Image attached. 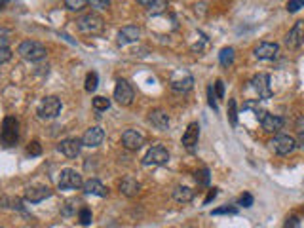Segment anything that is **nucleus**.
<instances>
[{
  "mask_svg": "<svg viewBox=\"0 0 304 228\" xmlns=\"http://www.w3.org/2000/svg\"><path fill=\"white\" fill-rule=\"evenodd\" d=\"M17 53L27 61H42L46 57V48L37 42V40H25L19 44V48H17Z\"/></svg>",
  "mask_w": 304,
  "mask_h": 228,
  "instance_id": "obj_1",
  "label": "nucleus"
},
{
  "mask_svg": "<svg viewBox=\"0 0 304 228\" xmlns=\"http://www.w3.org/2000/svg\"><path fill=\"white\" fill-rule=\"evenodd\" d=\"M19 139V122L13 116H6L2 124V132H0V143L4 146H13Z\"/></svg>",
  "mask_w": 304,
  "mask_h": 228,
  "instance_id": "obj_2",
  "label": "nucleus"
},
{
  "mask_svg": "<svg viewBox=\"0 0 304 228\" xmlns=\"http://www.w3.org/2000/svg\"><path fill=\"white\" fill-rule=\"evenodd\" d=\"M76 23H78V29H80L84 35H99V33H103V29H105V21H103V17L97 15V13L82 15Z\"/></svg>",
  "mask_w": 304,
  "mask_h": 228,
  "instance_id": "obj_3",
  "label": "nucleus"
},
{
  "mask_svg": "<svg viewBox=\"0 0 304 228\" xmlns=\"http://www.w3.org/2000/svg\"><path fill=\"white\" fill-rule=\"evenodd\" d=\"M268 144H270V148H272L276 154H280V156H289V154L295 152V148H297V141H295V137L285 135V133L276 135V137H274Z\"/></svg>",
  "mask_w": 304,
  "mask_h": 228,
  "instance_id": "obj_4",
  "label": "nucleus"
},
{
  "mask_svg": "<svg viewBox=\"0 0 304 228\" xmlns=\"http://www.w3.org/2000/svg\"><path fill=\"white\" fill-rule=\"evenodd\" d=\"M168 160H170L168 148L162 146V144H154V146L148 148V152L143 158V166H146V168H150V166H164V164H168Z\"/></svg>",
  "mask_w": 304,
  "mask_h": 228,
  "instance_id": "obj_5",
  "label": "nucleus"
},
{
  "mask_svg": "<svg viewBox=\"0 0 304 228\" xmlns=\"http://www.w3.org/2000/svg\"><path fill=\"white\" fill-rule=\"evenodd\" d=\"M80 186H84L82 175L76 169H63L59 177V188L61 190H78Z\"/></svg>",
  "mask_w": 304,
  "mask_h": 228,
  "instance_id": "obj_6",
  "label": "nucleus"
},
{
  "mask_svg": "<svg viewBox=\"0 0 304 228\" xmlns=\"http://www.w3.org/2000/svg\"><path fill=\"white\" fill-rule=\"evenodd\" d=\"M59 112H61V101L53 95L42 99V103H40V107H38V116H40L42 120H51V118H55Z\"/></svg>",
  "mask_w": 304,
  "mask_h": 228,
  "instance_id": "obj_7",
  "label": "nucleus"
},
{
  "mask_svg": "<svg viewBox=\"0 0 304 228\" xmlns=\"http://www.w3.org/2000/svg\"><path fill=\"white\" fill-rule=\"evenodd\" d=\"M251 88L259 93V99H270L272 97V88H270V76L266 72H259L251 78Z\"/></svg>",
  "mask_w": 304,
  "mask_h": 228,
  "instance_id": "obj_8",
  "label": "nucleus"
},
{
  "mask_svg": "<svg viewBox=\"0 0 304 228\" xmlns=\"http://www.w3.org/2000/svg\"><path fill=\"white\" fill-rule=\"evenodd\" d=\"M114 99H116V103L122 105V107L131 105V101H133V88L130 86L128 80H118V82H116V88H114Z\"/></svg>",
  "mask_w": 304,
  "mask_h": 228,
  "instance_id": "obj_9",
  "label": "nucleus"
},
{
  "mask_svg": "<svg viewBox=\"0 0 304 228\" xmlns=\"http://www.w3.org/2000/svg\"><path fill=\"white\" fill-rule=\"evenodd\" d=\"M257 59L261 61H274L280 53V46L276 42H261L255 49H253Z\"/></svg>",
  "mask_w": 304,
  "mask_h": 228,
  "instance_id": "obj_10",
  "label": "nucleus"
},
{
  "mask_svg": "<svg viewBox=\"0 0 304 228\" xmlns=\"http://www.w3.org/2000/svg\"><path fill=\"white\" fill-rule=\"evenodd\" d=\"M285 46L287 48H299L304 42V21H297L293 29L285 35Z\"/></svg>",
  "mask_w": 304,
  "mask_h": 228,
  "instance_id": "obj_11",
  "label": "nucleus"
},
{
  "mask_svg": "<svg viewBox=\"0 0 304 228\" xmlns=\"http://www.w3.org/2000/svg\"><path fill=\"white\" fill-rule=\"evenodd\" d=\"M122 144L128 150H139L145 144V137H143V133L135 132V130H128V132L122 133Z\"/></svg>",
  "mask_w": 304,
  "mask_h": 228,
  "instance_id": "obj_12",
  "label": "nucleus"
},
{
  "mask_svg": "<svg viewBox=\"0 0 304 228\" xmlns=\"http://www.w3.org/2000/svg\"><path fill=\"white\" fill-rule=\"evenodd\" d=\"M103 139H105V132H103L99 126H93V128H89V130L84 133L82 144H84V146H89V148H95V146H99V144L103 143Z\"/></svg>",
  "mask_w": 304,
  "mask_h": 228,
  "instance_id": "obj_13",
  "label": "nucleus"
},
{
  "mask_svg": "<svg viewBox=\"0 0 304 228\" xmlns=\"http://www.w3.org/2000/svg\"><path fill=\"white\" fill-rule=\"evenodd\" d=\"M80 148H82V141L78 139H63L57 146V150L67 158H76L80 154Z\"/></svg>",
  "mask_w": 304,
  "mask_h": 228,
  "instance_id": "obj_14",
  "label": "nucleus"
},
{
  "mask_svg": "<svg viewBox=\"0 0 304 228\" xmlns=\"http://www.w3.org/2000/svg\"><path fill=\"white\" fill-rule=\"evenodd\" d=\"M139 38H141V29L135 27V25H128V27L120 29V33H118V44L126 46V44L137 42Z\"/></svg>",
  "mask_w": 304,
  "mask_h": 228,
  "instance_id": "obj_15",
  "label": "nucleus"
},
{
  "mask_svg": "<svg viewBox=\"0 0 304 228\" xmlns=\"http://www.w3.org/2000/svg\"><path fill=\"white\" fill-rule=\"evenodd\" d=\"M148 122L152 124V128H156L158 132H166L168 128H170V116H168V112H164V110H150V114H148Z\"/></svg>",
  "mask_w": 304,
  "mask_h": 228,
  "instance_id": "obj_16",
  "label": "nucleus"
},
{
  "mask_svg": "<svg viewBox=\"0 0 304 228\" xmlns=\"http://www.w3.org/2000/svg\"><path fill=\"white\" fill-rule=\"evenodd\" d=\"M198 139H200V126H198V122H192L182 135V146H186L188 150H194Z\"/></svg>",
  "mask_w": 304,
  "mask_h": 228,
  "instance_id": "obj_17",
  "label": "nucleus"
},
{
  "mask_svg": "<svg viewBox=\"0 0 304 228\" xmlns=\"http://www.w3.org/2000/svg\"><path fill=\"white\" fill-rule=\"evenodd\" d=\"M283 124H285V120L281 118V116H278V114H268L261 120V126H262V130L266 133H278L283 128Z\"/></svg>",
  "mask_w": 304,
  "mask_h": 228,
  "instance_id": "obj_18",
  "label": "nucleus"
},
{
  "mask_svg": "<svg viewBox=\"0 0 304 228\" xmlns=\"http://www.w3.org/2000/svg\"><path fill=\"white\" fill-rule=\"evenodd\" d=\"M51 194L53 192H51V188H48V186H37V188H29L25 192V200L31 202V204H38V202L49 198Z\"/></svg>",
  "mask_w": 304,
  "mask_h": 228,
  "instance_id": "obj_19",
  "label": "nucleus"
},
{
  "mask_svg": "<svg viewBox=\"0 0 304 228\" xmlns=\"http://www.w3.org/2000/svg\"><path fill=\"white\" fill-rule=\"evenodd\" d=\"M192 86H194V78H192L190 74H184L182 78H173V80H171V90L177 91V93H186V91H190Z\"/></svg>",
  "mask_w": 304,
  "mask_h": 228,
  "instance_id": "obj_20",
  "label": "nucleus"
},
{
  "mask_svg": "<svg viewBox=\"0 0 304 228\" xmlns=\"http://www.w3.org/2000/svg\"><path fill=\"white\" fill-rule=\"evenodd\" d=\"M84 192L86 194H93V196H99V198H105L107 194H109V190H107V186L101 182V181L97 179H89L84 182Z\"/></svg>",
  "mask_w": 304,
  "mask_h": 228,
  "instance_id": "obj_21",
  "label": "nucleus"
},
{
  "mask_svg": "<svg viewBox=\"0 0 304 228\" xmlns=\"http://www.w3.org/2000/svg\"><path fill=\"white\" fill-rule=\"evenodd\" d=\"M139 190H141V184L137 182V179H133V177H126V179H122L120 192L124 194V196H128V198H133V196H137V194H139Z\"/></svg>",
  "mask_w": 304,
  "mask_h": 228,
  "instance_id": "obj_22",
  "label": "nucleus"
},
{
  "mask_svg": "<svg viewBox=\"0 0 304 228\" xmlns=\"http://www.w3.org/2000/svg\"><path fill=\"white\" fill-rule=\"evenodd\" d=\"M192 198H194V190L190 186H177L173 190V200L179 204H188L192 202Z\"/></svg>",
  "mask_w": 304,
  "mask_h": 228,
  "instance_id": "obj_23",
  "label": "nucleus"
},
{
  "mask_svg": "<svg viewBox=\"0 0 304 228\" xmlns=\"http://www.w3.org/2000/svg\"><path fill=\"white\" fill-rule=\"evenodd\" d=\"M219 61L222 67H230L234 63V48H222L219 53Z\"/></svg>",
  "mask_w": 304,
  "mask_h": 228,
  "instance_id": "obj_24",
  "label": "nucleus"
},
{
  "mask_svg": "<svg viewBox=\"0 0 304 228\" xmlns=\"http://www.w3.org/2000/svg\"><path fill=\"white\" fill-rule=\"evenodd\" d=\"M166 8H168V0H154L148 6V15H160L166 12Z\"/></svg>",
  "mask_w": 304,
  "mask_h": 228,
  "instance_id": "obj_25",
  "label": "nucleus"
},
{
  "mask_svg": "<svg viewBox=\"0 0 304 228\" xmlns=\"http://www.w3.org/2000/svg\"><path fill=\"white\" fill-rule=\"evenodd\" d=\"M228 120L230 124L236 128L238 126V105H236V99H228Z\"/></svg>",
  "mask_w": 304,
  "mask_h": 228,
  "instance_id": "obj_26",
  "label": "nucleus"
},
{
  "mask_svg": "<svg viewBox=\"0 0 304 228\" xmlns=\"http://www.w3.org/2000/svg\"><path fill=\"white\" fill-rule=\"evenodd\" d=\"M97 84H99V76L97 72H87V76H86V91H95L97 90Z\"/></svg>",
  "mask_w": 304,
  "mask_h": 228,
  "instance_id": "obj_27",
  "label": "nucleus"
},
{
  "mask_svg": "<svg viewBox=\"0 0 304 228\" xmlns=\"http://www.w3.org/2000/svg\"><path fill=\"white\" fill-rule=\"evenodd\" d=\"M207 103L213 110H219V105H217V95H215V90L213 86H207Z\"/></svg>",
  "mask_w": 304,
  "mask_h": 228,
  "instance_id": "obj_28",
  "label": "nucleus"
},
{
  "mask_svg": "<svg viewBox=\"0 0 304 228\" xmlns=\"http://www.w3.org/2000/svg\"><path fill=\"white\" fill-rule=\"evenodd\" d=\"M238 213V207L234 205H224V207H219V209H213L211 215H236Z\"/></svg>",
  "mask_w": 304,
  "mask_h": 228,
  "instance_id": "obj_29",
  "label": "nucleus"
},
{
  "mask_svg": "<svg viewBox=\"0 0 304 228\" xmlns=\"http://www.w3.org/2000/svg\"><path fill=\"white\" fill-rule=\"evenodd\" d=\"M109 107H110V101L107 97H95V99H93V108L99 110V112H101V110H107Z\"/></svg>",
  "mask_w": 304,
  "mask_h": 228,
  "instance_id": "obj_30",
  "label": "nucleus"
},
{
  "mask_svg": "<svg viewBox=\"0 0 304 228\" xmlns=\"http://www.w3.org/2000/svg\"><path fill=\"white\" fill-rule=\"evenodd\" d=\"M86 4H87V0H65V6H67L69 10H73V12L82 10Z\"/></svg>",
  "mask_w": 304,
  "mask_h": 228,
  "instance_id": "obj_31",
  "label": "nucleus"
},
{
  "mask_svg": "<svg viewBox=\"0 0 304 228\" xmlns=\"http://www.w3.org/2000/svg\"><path fill=\"white\" fill-rule=\"evenodd\" d=\"M78 219H80V223H82V225H89L93 217H91V211H89L87 207H82V209L78 211Z\"/></svg>",
  "mask_w": 304,
  "mask_h": 228,
  "instance_id": "obj_32",
  "label": "nucleus"
},
{
  "mask_svg": "<svg viewBox=\"0 0 304 228\" xmlns=\"http://www.w3.org/2000/svg\"><path fill=\"white\" fill-rule=\"evenodd\" d=\"M87 4H89L93 10H107L110 6V0H87Z\"/></svg>",
  "mask_w": 304,
  "mask_h": 228,
  "instance_id": "obj_33",
  "label": "nucleus"
},
{
  "mask_svg": "<svg viewBox=\"0 0 304 228\" xmlns=\"http://www.w3.org/2000/svg\"><path fill=\"white\" fill-rule=\"evenodd\" d=\"M196 181H198L200 184H209V169L204 168V169H200V171H196Z\"/></svg>",
  "mask_w": 304,
  "mask_h": 228,
  "instance_id": "obj_34",
  "label": "nucleus"
},
{
  "mask_svg": "<svg viewBox=\"0 0 304 228\" xmlns=\"http://www.w3.org/2000/svg\"><path fill=\"white\" fill-rule=\"evenodd\" d=\"M301 8H304V0H289L287 2V12L289 13L299 12Z\"/></svg>",
  "mask_w": 304,
  "mask_h": 228,
  "instance_id": "obj_35",
  "label": "nucleus"
},
{
  "mask_svg": "<svg viewBox=\"0 0 304 228\" xmlns=\"http://www.w3.org/2000/svg\"><path fill=\"white\" fill-rule=\"evenodd\" d=\"M297 132H299V144L304 148V116L297 120Z\"/></svg>",
  "mask_w": 304,
  "mask_h": 228,
  "instance_id": "obj_36",
  "label": "nucleus"
},
{
  "mask_svg": "<svg viewBox=\"0 0 304 228\" xmlns=\"http://www.w3.org/2000/svg\"><path fill=\"white\" fill-rule=\"evenodd\" d=\"M76 204H78L76 200H69L67 204L63 205V215H65V217H71V215H73L74 209H76Z\"/></svg>",
  "mask_w": 304,
  "mask_h": 228,
  "instance_id": "obj_37",
  "label": "nucleus"
},
{
  "mask_svg": "<svg viewBox=\"0 0 304 228\" xmlns=\"http://www.w3.org/2000/svg\"><path fill=\"white\" fill-rule=\"evenodd\" d=\"M10 59H12V51H10V48H6V46H0V65L8 63Z\"/></svg>",
  "mask_w": 304,
  "mask_h": 228,
  "instance_id": "obj_38",
  "label": "nucleus"
},
{
  "mask_svg": "<svg viewBox=\"0 0 304 228\" xmlns=\"http://www.w3.org/2000/svg\"><path fill=\"white\" fill-rule=\"evenodd\" d=\"M27 152H29L31 156H40V152H42V146H40V143H38V141H33V143L29 144Z\"/></svg>",
  "mask_w": 304,
  "mask_h": 228,
  "instance_id": "obj_39",
  "label": "nucleus"
},
{
  "mask_svg": "<svg viewBox=\"0 0 304 228\" xmlns=\"http://www.w3.org/2000/svg\"><path fill=\"white\" fill-rule=\"evenodd\" d=\"M283 228H301V219L299 217H289L287 221H285V225H283Z\"/></svg>",
  "mask_w": 304,
  "mask_h": 228,
  "instance_id": "obj_40",
  "label": "nucleus"
},
{
  "mask_svg": "<svg viewBox=\"0 0 304 228\" xmlns=\"http://www.w3.org/2000/svg\"><path fill=\"white\" fill-rule=\"evenodd\" d=\"M240 205H242V207H251V205H253V196H251L249 192L242 194V198H240Z\"/></svg>",
  "mask_w": 304,
  "mask_h": 228,
  "instance_id": "obj_41",
  "label": "nucleus"
},
{
  "mask_svg": "<svg viewBox=\"0 0 304 228\" xmlns=\"http://www.w3.org/2000/svg\"><path fill=\"white\" fill-rule=\"evenodd\" d=\"M213 88H215V95L219 97V99H222V97H224V82H222V80H217V82L213 84Z\"/></svg>",
  "mask_w": 304,
  "mask_h": 228,
  "instance_id": "obj_42",
  "label": "nucleus"
},
{
  "mask_svg": "<svg viewBox=\"0 0 304 228\" xmlns=\"http://www.w3.org/2000/svg\"><path fill=\"white\" fill-rule=\"evenodd\" d=\"M215 198H217V188H211V190H209V194H207L206 196V200H204V204H209V202H211V200H215Z\"/></svg>",
  "mask_w": 304,
  "mask_h": 228,
  "instance_id": "obj_43",
  "label": "nucleus"
},
{
  "mask_svg": "<svg viewBox=\"0 0 304 228\" xmlns=\"http://www.w3.org/2000/svg\"><path fill=\"white\" fill-rule=\"evenodd\" d=\"M243 108H253V110H257V108H259V99H257V101H245V103H243Z\"/></svg>",
  "mask_w": 304,
  "mask_h": 228,
  "instance_id": "obj_44",
  "label": "nucleus"
},
{
  "mask_svg": "<svg viewBox=\"0 0 304 228\" xmlns=\"http://www.w3.org/2000/svg\"><path fill=\"white\" fill-rule=\"evenodd\" d=\"M6 31H0V46H6L8 48V38H6Z\"/></svg>",
  "mask_w": 304,
  "mask_h": 228,
  "instance_id": "obj_45",
  "label": "nucleus"
},
{
  "mask_svg": "<svg viewBox=\"0 0 304 228\" xmlns=\"http://www.w3.org/2000/svg\"><path fill=\"white\" fill-rule=\"evenodd\" d=\"M152 2H154V0H137V4H141V6H145V8H148Z\"/></svg>",
  "mask_w": 304,
  "mask_h": 228,
  "instance_id": "obj_46",
  "label": "nucleus"
},
{
  "mask_svg": "<svg viewBox=\"0 0 304 228\" xmlns=\"http://www.w3.org/2000/svg\"><path fill=\"white\" fill-rule=\"evenodd\" d=\"M6 2H8V0H0V8H2V6L6 4Z\"/></svg>",
  "mask_w": 304,
  "mask_h": 228,
  "instance_id": "obj_47",
  "label": "nucleus"
}]
</instances>
